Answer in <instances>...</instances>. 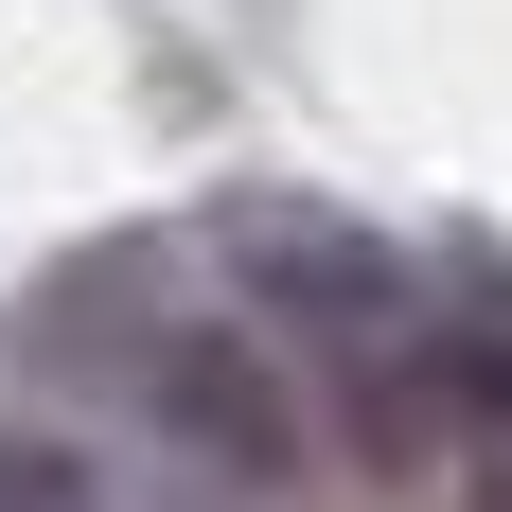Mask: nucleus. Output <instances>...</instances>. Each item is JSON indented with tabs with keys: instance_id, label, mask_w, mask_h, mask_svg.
Returning <instances> with one entry per match:
<instances>
[{
	"instance_id": "nucleus-1",
	"label": "nucleus",
	"mask_w": 512,
	"mask_h": 512,
	"mask_svg": "<svg viewBox=\"0 0 512 512\" xmlns=\"http://www.w3.org/2000/svg\"><path fill=\"white\" fill-rule=\"evenodd\" d=\"M212 248H230L248 318L336 389V424H354L371 460L460 442V424H442V283H424L389 230H354V212H318V195H230Z\"/></svg>"
},
{
	"instance_id": "nucleus-4",
	"label": "nucleus",
	"mask_w": 512,
	"mask_h": 512,
	"mask_svg": "<svg viewBox=\"0 0 512 512\" xmlns=\"http://www.w3.org/2000/svg\"><path fill=\"white\" fill-rule=\"evenodd\" d=\"M0 512H124L71 424H0Z\"/></svg>"
},
{
	"instance_id": "nucleus-2",
	"label": "nucleus",
	"mask_w": 512,
	"mask_h": 512,
	"mask_svg": "<svg viewBox=\"0 0 512 512\" xmlns=\"http://www.w3.org/2000/svg\"><path fill=\"white\" fill-rule=\"evenodd\" d=\"M124 407H142L159 460H195L212 495H283L301 477V354L283 336H248V318H159L142 354H124Z\"/></svg>"
},
{
	"instance_id": "nucleus-3",
	"label": "nucleus",
	"mask_w": 512,
	"mask_h": 512,
	"mask_svg": "<svg viewBox=\"0 0 512 512\" xmlns=\"http://www.w3.org/2000/svg\"><path fill=\"white\" fill-rule=\"evenodd\" d=\"M442 424L477 460H512V265H460L442 283Z\"/></svg>"
}]
</instances>
